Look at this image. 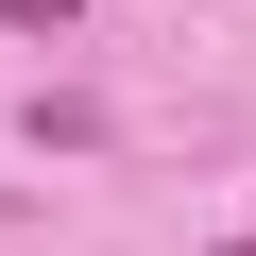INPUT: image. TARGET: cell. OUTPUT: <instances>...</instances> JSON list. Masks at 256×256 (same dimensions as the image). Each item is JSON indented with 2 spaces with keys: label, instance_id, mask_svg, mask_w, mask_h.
I'll use <instances>...</instances> for the list:
<instances>
[{
  "label": "cell",
  "instance_id": "7a4b0ae2",
  "mask_svg": "<svg viewBox=\"0 0 256 256\" xmlns=\"http://www.w3.org/2000/svg\"><path fill=\"white\" fill-rule=\"evenodd\" d=\"M222 256H256V239H222Z\"/></svg>",
  "mask_w": 256,
  "mask_h": 256
},
{
  "label": "cell",
  "instance_id": "6da1fadb",
  "mask_svg": "<svg viewBox=\"0 0 256 256\" xmlns=\"http://www.w3.org/2000/svg\"><path fill=\"white\" fill-rule=\"evenodd\" d=\"M0 18H18V34H68V0H0Z\"/></svg>",
  "mask_w": 256,
  "mask_h": 256
}]
</instances>
